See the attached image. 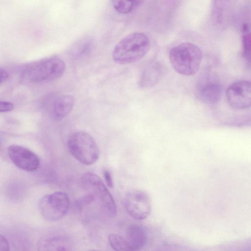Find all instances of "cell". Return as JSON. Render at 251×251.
Listing matches in <instances>:
<instances>
[{"label":"cell","instance_id":"cell-1","mask_svg":"<svg viewBox=\"0 0 251 251\" xmlns=\"http://www.w3.org/2000/svg\"><path fill=\"white\" fill-rule=\"evenodd\" d=\"M150 47L148 36L143 32H133L122 38L112 52L114 61L125 65L138 61L148 52Z\"/></svg>","mask_w":251,"mask_h":251},{"label":"cell","instance_id":"cell-2","mask_svg":"<svg viewBox=\"0 0 251 251\" xmlns=\"http://www.w3.org/2000/svg\"><path fill=\"white\" fill-rule=\"evenodd\" d=\"M65 70V62L58 57L52 56L26 64L22 70V75L27 82L41 83L59 78Z\"/></svg>","mask_w":251,"mask_h":251},{"label":"cell","instance_id":"cell-3","mask_svg":"<svg viewBox=\"0 0 251 251\" xmlns=\"http://www.w3.org/2000/svg\"><path fill=\"white\" fill-rule=\"evenodd\" d=\"M201 49L191 43H182L173 48L169 53V60L174 70L187 76L192 75L199 71L202 60Z\"/></svg>","mask_w":251,"mask_h":251},{"label":"cell","instance_id":"cell-4","mask_svg":"<svg viewBox=\"0 0 251 251\" xmlns=\"http://www.w3.org/2000/svg\"><path fill=\"white\" fill-rule=\"evenodd\" d=\"M82 188L92 194L100 210L109 218L116 216V205L113 198L101 179L91 172L84 174L80 178Z\"/></svg>","mask_w":251,"mask_h":251},{"label":"cell","instance_id":"cell-5","mask_svg":"<svg viewBox=\"0 0 251 251\" xmlns=\"http://www.w3.org/2000/svg\"><path fill=\"white\" fill-rule=\"evenodd\" d=\"M68 146L72 155L84 165L95 163L100 157V151L96 142L86 132L79 131L72 134L68 140Z\"/></svg>","mask_w":251,"mask_h":251},{"label":"cell","instance_id":"cell-6","mask_svg":"<svg viewBox=\"0 0 251 251\" xmlns=\"http://www.w3.org/2000/svg\"><path fill=\"white\" fill-rule=\"evenodd\" d=\"M70 207L68 195L57 191L42 197L39 202V209L43 218L54 222L62 219L67 214Z\"/></svg>","mask_w":251,"mask_h":251},{"label":"cell","instance_id":"cell-7","mask_svg":"<svg viewBox=\"0 0 251 251\" xmlns=\"http://www.w3.org/2000/svg\"><path fill=\"white\" fill-rule=\"evenodd\" d=\"M124 206L127 213L137 220L148 218L151 209L148 194L138 189L131 190L126 193L124 199Z\"/></svg>","mask_w":251,"mask_h":251},{"label":"cell","instance_id":"cell-8","mask_svg":"<svg viewBox=\"0 0 251 251\" xmlns=\"http://www.w3.org/2000/svg\"><path fill=\"white\" fill-rule=\"evenodd\" d=\"M226 95L230 105L236 109H243L251 106V82L239 80L230 84Z\"/></svg>","mask_w":251,"mask_h":251},{"label":"cell","instance_id":"cell-9","mask_svg":"<svg viewBox=\"0 0 251 251\" xmlns=\"http://www.w3.org/2000/svg\"><path fill=\"white\" fill-rule=\"evenodd\" d=\"M8 156L13 164L19 169L33 172L40 166L38 156L30 150L23 146L13 144L7 149Z\"/></svg>","mask_w":251,"mask_h":251},{"label":"cell","instance_id":"cell-10","mask_svg":"<svg viewBox=\"0 0 251 251\" xmlns=\"http://www.w3.org/2000/svg\"><path fill=\"white\" fill-rule=\"evenodd\" d=\"M71 239L63 234H50L42 236L37 245L38 251H71Z\"/></svg>","mask_w":251,"mask_h":251},{"label":"cell","instance_id":"cell-11","mask_svg":"<svg viewBox=\"0 0 251 251\" xmlns=\"http://www.w3.org/2000/svg\"><path fill=\"white\" fill-rule=\"evenodd\" d=\"M125 239L133 251H139L147 243V233L142 226L137 224H132L126 229Z\"/></svg>","mask_w":251,"mask_h":251},{"label":"cell","instance_id":"cell-12","mask_svg":"<svg viewBox=\"0 0 251 251\" xmlns=\"http://www.w3.org/2000/svg\"><path fill=\"white\" fill-rule=\"evenodd\" d=\"M197 87L199 98L207 103L216 102L222 94V87L215 82L204 81L199 83Z\"/></svg>","mask_w":251,"mask_h":251},{"label":"cell","instance_id":"cell-13","mask_svg":"<svg viewBox=\"0 0 251 251\" xmlns=\"http://www.w3.org/2000/svg\"><path fill=\"white\" fill-rule=\"evenodd\" d=\"M75 100L70 95H65L58 97L53 105L52 113L55 119L61 120L67 116L72 111Z\"/></svg>","mask_w":251,"mask_h":251},{"label":"cell","instance_id":"cell-14","mask_svg":"<svg viewBox=\"0 0 251 251\" xmlns=\"http://www.w3.org/2000/svg\"><path fill=\"white\" fill-rule=\"evenodd\" d=\"M161 75V68L157 64L149 65L143 71L141 75L139 85L142 88L151 87L158 81Z\"/></svg>","mask_w":251,"mask_h":251},{"label":"cell","instance_id":"cell-15","mask_svg":"<svg viewBox=\"0 0 251 251\" xmlns=\"http://www.w3.org/2000/svg\"><path fill=\"white\" fill-rule=\"evenodd\" d=\"M93 42L90 38H85L79 41L73 48L71 52L75 58H80L86 56L92 51Z\"/></svg>","mask_w":251,"mask_h":251},{"label":"cell","instance_id":"cell-16","mask_svg":"<svg viewBox=\"0 0 251 251\" xmlns=\"http://www.w3.org/2000/svg\"><path fill=\"white\" fill-rule=\"evenodd\" d=\"M243 54L251 63V26L244 24L242 26Z\"/></svg>","mask_w":251,"mask_h":251},{"label":"cell","instance_id":"cell-17","mask_svg":"<svg viewBox=\"0 0 251 251\" xmlns=\"http://www.w3.org/2000/svg\"><path fill=\"white\" fill-rule=\"evenodd\" d=\"M114 8L120 13L127 14L138 7L142 0H114L111 1Z\"/></svg>","mask_w":251,"mask_h":251},{"label":"cell","instance_id":"cell-18","mask_svg":"<svg viewBox=\"0 0 251 251\" xmlns=\"http://www.w3.org/2000/svg\"><path fill=\"white\" fill-rule=\"evenodd\" d=\"M108 240L110 246L115 251H133L126 239L118 234H111Z\"/></svg>","mask_w":251,"mask_h":251},{"label":"cell","instance_id":"cell-19","mask_svg":"<svg viewBox=\"0 0 251 251\" xmlns=\"http://www.w3.org/2000/svg\"><path fill=\"white\" fill-rule=\"evenodd\" d=\"M14 108V105L13 103L4 100L0 101V112H6L12 111Z\"/></svg>","mask_w":251,"mask_h":251},{"label":"cell","instance_id":"cell-20","mask_svg":"<svg viewBox=\"0 0 251 251\" xmlns=\"http://www.w3.org/2000/svg\"><path fill=\"white\" fill-rule=\"evenodd\" d=\"M0 251H9V244L7 238L3 235L0 236Z\"/></svg>","mask_w":251,"mask_h":251},{"label":"cell","instance_id":"cell-21","mask_svg":"<svg viewBox=\"0 0 251 251\" xmlns=\"http://www.w3.org/2000/svg\"><path fill=\"white\" fill-rule=\"evenodd\" d=\"M103 177L106 185L110 188H112L113 181L110 172L108 170L104 171Z\"/></svg>","mask_w":251,"mask_h":251},{"label":"cell","instance_id":"cell-22","mask_svg":"<svg viewBox=\"0 0 251 251\" xmlns=\"http://www.w3.org/2000/svg\"><path fill=\"white\" fill-rule=\"evenodd\" d=\"M0 83L1 84L8 79L9 78V75L7 71L2 67H0Z\"/></svg>","mask_w":251,"mask_h":251},{"label":"cell","instance_id":"cell-23","mask_svg":"<svg viewBox=\"0 0 251 251\" xmlns=\"http://www.w3.org/2000/svg\"><path fill=\"white\" fill-rule=\"evenodd\" d=\"M98 251V250H90V251Z\"/></svg>","mask_w":251,"mask_h":251}]
</instances>
